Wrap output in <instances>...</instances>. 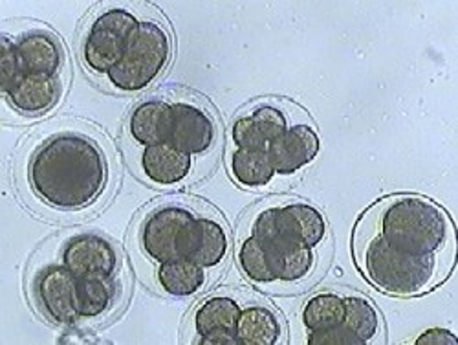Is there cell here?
Listing matches in <instances>:
<instances>
[{
  "label": "cell",
  "mask_w": 458,
  "mask_h": 345,
  "mask_svg": "<svg viewBox=\"0 0 458 345\" xmlns=\"http://www.w3.org/2000/svg\"><path fill=\"white\" fill-rule=\"evenodd\" d=\"M129 134L141 147L171 143L173 101L160 98L141 101L129 116Z\"/></svg>",
  "instance_id": "obj_17"
},
{
  "label": "cell",
  "mask_w": 458,
  "mask_h": 345,
  "mask_svg": "<svg viewBox=\"0 0 458 345\" xmlns=\"http://www.w3.org/2000/svg\"><path fill=\"white\" fill-rule=\"evenodd\" d=\"M195 215V210L178 203L152 210L140 228V246L143 254L158 264L176 259V237Z\"/></svg>",
  "instance_id": "obj_9"
},
{
  "label": "cell",
  "mask_w": 458,
  "mask_h": 345,
  "mask_svg": "<svg viewBox=\"0 0 458 345\" xmlns=\"http://www.w3.org/2000/svg\"><path fill=\"white\" fill-rule=\"evenodd\" d=\"M301 320L309 332L335 327L345 320V298L337 292H319L302 305Z\"/></svg>",
  "instance_id": "obj_23"
},
{
  "label": "cell",
  "mask_w": 458,
  "mask_h": 345,
  "mask_svg": "<svg viewBox=\"0 0 458 345\" xmlns=\"http://www.w3.org/2000/svg\"><path fill=\"white\" fill-rule=\"evenodd\" d=\"M17 50L24 73L59 78L64 65V50L50 31L33 30L24 33L17 41Z\"/></svg>",
  "instance_id": "obj_16"
},
{
  "label": "cell",
  "mask_w": 458,
  "mask_h": 345,
  "mask_svg": "<svg viewBox=\"0 0 458 345\" xmlns=\"http://www.w3.org/2000/svg\"><path fill=\"white\" fill-rule=\"evenodd\" d=\"M24 75L17 41H12L8 35L3 37V56H0V80H3V94H6Z\"/></svg>",
  "instance_id": "obj_27"
},
{
  "label": "cell",
  "mask_w": 458,
  "mask_h": 345,
  "mask_svg": "<svg viewBox=\"0 0 458 345\" xmlns=\"http://www.w3.org/2000/svg\"><path fill=\"white\" fill-rule=\"evenodd\" d=\"M61 263L80 278L110 280L120 268V254L103 236L80 234L66 241Z\"/></svg>",
  "instance_id": "obj_10"
},
{
  "label": "cell",
  "mask_w": 458,
  "mask_h": 345,
  "mask_svg": "<svg viewBox=\"0 0 458 345\" xmlns=\"http://www.w3.org/2000/svg\"><path fill=\"white\" fill-rule=\"evenodd\" d=\"M229 171H232L235 182L250 189L268 185L276 177V168L268 151L262 149L235 147L232 157H229Z\"/></svg>",
  "instance_id": "obj_22"
},
{
  "label": "cell",
  "mask_w": 458,
  "mask_h": 345,
  "mask_svg": "<svg viewBox=\"0 0 458 345\" xmlns=\"http://www.w3.org/2000/svg\"><path fill=\"white\" fill-rule=\"evenodd\" d=\"M376 232L389 246L411 255L454 259L456 232L447 211L420 195H396L376 206Z\"/></svg>",
  "instance_id": "obj_2"
},
{
  "label": "cell",
  "mask_w": 458,
  "mask_h": 345,
  "mask_svg": "<svg viewBox=\"0 0 458 345\" xmlns=\"http://www.w3.org/2000/svg\"><path fill=\"white\" fill-rule=\"evenodd\" d=\"M171 56L169 30L155 19H143L125 57L106 73V80L120 92L145 91L165 72Z\"/></svg>",
  "instance_id": "obj_4"
},
{
  "label": "cell",
  "mask_w": 458,
  "mask_h": 345,
  "mask_svg": "<svg viewBox=\"0 0 458 345\" xmlns=\"http://www.w3.org/2000/svg\"><path fill=\"white\" fill-rule=\"evenodd\" d=\"M363 276L381 292L393 296H420L445 280L453 263L438 255H411L389 246L372 234L356 248Z\"/></svg>",
  "instance_id": "obj_3"
},
{
  "label": "cell",
  "mask_w": 458,
  "mask_h": 345,
  "mask_svg": "<svg viewBox=\"0 0 458 345\" xmlns=\"http://www.w3.org/2000/svg\"><path fill=\"white\" fill-rule=\"evenodd\" d=\"M140 22L141 19L129 8L114 6L99 12L83 35L81 56L87 68L106 75L125 57Z\"/></svg>",
  "instance_id": "obj_5"
},
{
  "label": "cell",
  "mask_w": 458,
  "mask_h": 345,
  "mask_svg": "<svg viewBox=\"0 0 458 345\" xmlns=\"http://www.w3.org/2000/svg\"><path fill=\"white\" fill-rule=\"evenodd\" d=\"M229 246L232 239L224 222L197 213L176 237V257L193 261L209 271L225 261Z\"/></svg>",
  "instance_id": "obj_7"
},
{
  "label": "cell",
  "mask_w": 458,
  "mask_h": 345,
  "mask_svg": "<svg viewBox=\"0 0 458 345\" xmlns=\"http://www.w3.org/2000/svg\"><path fill=\"white\" fill-rule=\"evenodd\" d=\"M63 94L61 78H47V75H30L22 78L4 94L8 103L26 116H39V114L54 108Z\"/></svg>",
  "instance_id": "obj_19"
},
{
  "label": "cell",
  "mask_w": 458,
  "mask_h": 345,
  "mask_svg": "<svg viewBox=\"0 0 458 345\" xmlns=\"http://www.w3.org/2000/svg\"><path fill=\"white\" fill-rule=\"evenodd\" d=\"M283 338V323L272 306L250 303L241 309L237 323V343L276 345Z\"/></svg>",
  "instance_id": "obj_20"
},
{
  "label": "cell",
  "mask_w": 458,
  "mask_h": 345,
  "mask_svg": "<svg viewBox=\"0 0 458 345\" xmlns=\"http://www.w3.org/2000/svg\"><path fill=\"white\" fill-rule=\"evenodd\" d=\"M114 278H80L78 276V313L81 320H98L105 316L116 299Z\"/></svg>",
  "instance_id": "obj_24"
},
{
  "label": "cell",
  "mask_w": 458,
  "mask_h": 345,
  "mask_svg": "<svg viewBox=\"0 0 458 345\" xmlns=\"http://www.w3.org/2000/svg\"><path fill=\"white\" fill-rule=\"evenodd\" d=\"M270 213L277 232L297 245L316 250L327 239V219L312 204L288 203L283 206H270Z\"/></svg>",
  "instance_id": "obj_14"
},
{
  "label": "cell",
  "mask_w": 458,
  "mask_h": 345,
  "mask_svg": "<svg viewBox=\"0 0 458 345\" xmlns=\"http://www.w3.org/2000/svg\"><path fill=\"white\" fill-rule=\"evenodd\" d=\"M288 127V116L283 108L270 103H262L235 120L232 127V138L235 147L268 151V147Z\"/></svg>",
  "instance_id": "obj_15"
},
{
  "label": "cell",
  "mask_w": 458,
  "mask_h": 345,
  "mask_svg": "<svg viewBox=\"0 0 458 345\" xmlns=\"http://www.w3.org/2000/svg\"><path fill=\"white\" fill-rule=\"evenodd\" d=\"M242 305L229 294H213L199 303L193 329L200 343H237V323Z\"/></svg>",
  "instance_id": "obj_12"
},
{
  "label": "cell",
  "mask_w": 458,
  "mask_h": 345,
  "mask_svg": "<svg viewBox=\"0 0 458 345\" xmlns=\"http://www.w3.org/2000/svg\"><path fill=\"white\" fill-rule=\"evenodd\" d=\"M321 151V140L314 127L307 124L290 125L270 147L268 155L276 175L290 177L312 164Z\"/></svg>",
  "instance_id": "obj_13"
},
{
  "label": "cell",
  "mask_w": 458,
  "mask_h": 345,
  "mask_svg": "<svg viewBox=\"0 0 458 345\" xmlns=\"http://www.w3.org/2000/svg\"><path fill=\"white\" fill-rule=\"evenodd\" d=\"M250 234L257 237L277 283L295 285L312 276L318 261L316 250L281 236L274 226L270 208H264L255 215Z\"/></svg>",
  "instance_id": "obj_6"
},
{
  "label": "cell",
  "mask_w": 458,
  "mask_h": 345,
  "mask_svg": "<svg viewBox=\"0 0 458 345\" xmlns=\"http://www.w3.org/2000/svg\"><path fill=\"white\" fill-rule=\"evenodd\" d=\"M237 261L244 276L255 285H277L268 259H266L257 237H253L251 234L241 241L237 250Z\"/></svg>",
  "instance_id": "obj_26"
},
{
  "label": "cell",
  "mask_w": 458,
  "mask_h": 345,
  "mask_svg": "<svg viewBox=\"0 0 458 345\" xmlns=\"http://www.w3.org/2000/svg\"><path fill=\"white\" fill-rule=\"evenodd\" d=\"M343 325L356 336L360 345H365L372 343L379 336L381 316L369 298L351 294L345 296V320H343Z\"/></svg>",
  "instance_id": "obj_25"
},
{
  "label": "cell",
  "mask_w": 458,
  "mask_h": 345,
  "mask_svg": "<svg viewBox=\"0 0 458 345\" xmlns=\"http://www.w3.org/2000/svg\"><path fill=\"white\" fill-rule=\"evenodd\" d=\"M216 122L211 114L187 99L173 101L171 143L191 157L206 155L216 142Z\"/></svg>",
  "instance_id": "obj_11"
},
{
  "label": "cell",
  "mask_w": 458,
  "mask_h": 345,
  "mask_svg": "<svg viewBox=\"0 0 458 345\" xmlns=\"http://www.w3.org/2000/svg\"><path fill=\"white\" fill-rule=\"evenodd\" d=\"M28 182L45 204L78 211L103 195L108 184V162L90 136L66 131L37 147L28 164Z\"/></svg>",
  "instance_id": "obj_1"
},
{
  "label": "cell",
  "mask_w": 458,
  "mask_h": 345,
  "mask_svg": "<svg viewBox=\"0 0 458 345\" xmlns=\"http://www.w3.org/2000/svg\"><path fill=\"white\" fill-rule=\"evenodd\" d=\"M141 171L147 180L157 185H176L193 171L195 160L173 143L143 147Z\"/></svg>",
  "instance_id": "obj_18"
},
{
  "label": "cell",
  "mask_w": 458,
  "mask_h": 345,
  "mask_svg": "<svg viewBox=\"0 0 458 345\" xmlns=\"http://www.w3.org/2000/svg\"><path fill=\"white\" fill-rule=\"evenodd\" d=\"M35 298L54 323L75 325L78 313V276L61 264H48L35 278Z\"/></svg>",
  "instance_id": "obj_8"
},
{
  "label": "cell",
  "mask_w": 458,
  "mask_h": 345,
  "mask_svg": "<svg viewBox=\"0 0 458 345\" xmlns=\"http://www.w3.org/2000/svg\"><path fill=\"white\" fill-rule=\"evenodd\" d=\"M157 280L165 294L173 298H191L206 287L208 268L176 257L160 263Z\"/></svg>",
  "instance_id": "obj_21"
},
{
  "label": "cell",
  "mask_w": 458,
  "mask_h": 345,
  "mask_svg": "<svg viewBox=\"0 0 458 345\" xmlns=\"http://www.w3.org/2000/svg\"><path fill=\"white\" fill-rule=\"evenodd\" d=\"M416 345H453L456 343V336L442 327H433L418 334L414 340Z\"/></svg>",
  "instance_id": "obj_28"
}]
</instances>
